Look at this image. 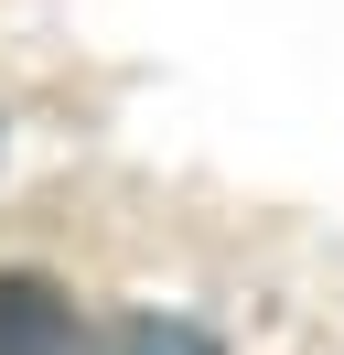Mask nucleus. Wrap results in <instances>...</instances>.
I'll list each match as a JSON object with an SVG mask.
<instances>
[{
  "label": "nucleus",
  "mask_w": 344,
  "mask_h": 355,
  "mask_svg": "<svg viewBox=\"0 0 344 355\" xmlns=\"http://www.w3.org/2000/svg\"><path fill=\"white\" fill-rule=\"evenodd\" d=\"M0 355H76V312L43 269H0Z\"/></svg>",
  "instance_id": "obj_1"
},
{
  "label": "nucleus",
  "mask_w": 344,
  "mask_h": 355,
  "mask_svg": "<svg viewBox=\"0 0 344 355\" xmlns=\"http://www.w3.org/2000/svg\"><path fill=\"white\" fill-rule=\"evenodd\" d=\"M86 355H215L205 323H172V312H129V323H108Z\"/></svg>",
  "instance_id": "obj_2"
}]
</instances>
